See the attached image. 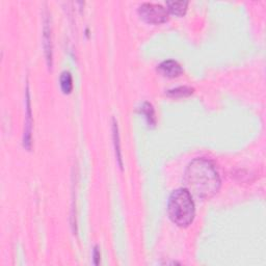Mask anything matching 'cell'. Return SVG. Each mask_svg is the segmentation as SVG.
<instances>
[{
    "instance_id": "cell-4",
    "label": "cell",
    "mask_w": 266,
    "mask_h": 266,
    "mask_svg": "<svg viewBox=\"0 0 266 266\" xmlns=\"http://www.w3.org/2000/svg\"><path fill=\"white\" fill-rule=\"evenodd\" d=\"M32 132H33V113H32V101L29 85H26V114H25V128L23 136V145L27 150L32 149Z\"/></svg>"
},
{
    "instance_id": "cell-11",
    "label": "cell",
    "mask_w": 266,
    "mask_h": 266,
    "mask_svg": "<svg viewBox=\"0 0 266 266\" xmlns=\"http://www.w3.org/2000/svg\"><path fill=\"white\" fill-rule=\"evenodd\" d=\"M60 82H61L62 91L65 94H70L71 91H72V88H73V80H72L71 73L69 71H64L61 74Z\"/></svg>"
},
{
    "instance_id": "cell-6",
    "label": "cell",
    "mask_w": 266,
    "mask_h": 266,
    "mask_svg": "<svg viewBox=\"0 0 266 266\" xmlns=\"http://www.w3.org/2000/svg\"><path fill=\"white\" fill-rule=\"evenodd\" d=\"M157 71L161 74L162 76L169 77V78L178 77L183 73V69L181 65L174 60L164 61L158 66Z\"/></svg>"
},
{
    "instance_id": "cell-5",
    "label": "cell",
    "mask_w": 266,
    "mask_h": 266,
    "mask_svg": "<svg viewBox=\"0 0 266 266\" xmlns=\"http://www.w3.org/2000/svg\"><path fill=\"white\" fill-rule=\"evenodd\" d=\"M43 45H44V50H45V56H46V62H47L48 68L51 69L53 54H52V42H51V28H50L49 19L47 16L45 17V19H44Z\"/></svg>"
},
{
    "instance_id": "cell-12",
    "label": "cell",
    "mask_w": 266,
    "mask_h": 266,
    "mask_svg": "<svg viewBox=\"0 0 266 266\" xmlns=\"http://www.w3.org/2000/svg\"><path fill=\"white\" fill-rule=\"evenodd\" d=\"M93 257H94V263H95V265H98L100 263V259H101V254H100V250H99V247L98 246H95V248H94Z\"/></svg>"
},
{
    "instance_id": "cell-8",
    "label": "cell",
    "mask_w": 266,
    "mask_h": 266,
    "mask_svg": "<svg viewBox=\"0 0 266 266\" xmlns=\"http://www.w3.org/2000/svg\"><path fill=\"white\" fill-rule=\"evenodd\" d=\"M167 6L170 12L175 15H178V16H182V15L186 13L188 2H185V0H177V2H175V0H169V2H167Z\"/></svg>"
},
{
    "instance_id": "cell-9",
    "label": "cell",
    "mask_w": 266,
    "mask_h": 266,
    "mask_svg": "<svg viewBox=\"0 0 266 266\" xmlns=\"http://www.w3.org/2000/svg\"><path fill=\"white\" fill-rule=\"evenodd\" d=\"M142 112L145 115L147 123L149 126L154 127L156 125V115L153 105L149 102H145L142 106Z\"/></svg>"
},
{
    "instance_id": "cell-2",
    "label": "cell",
    "mask_w": 266,
    "mask_h": 266,
    "mask_svg": "<svg viewBox=\"0 0 266 266\" xmlns=\"http://www.w3.org/2000/svg\"><path fill=\"white\" fill-rule=\"evenodd\" d=\"M170 218L179 227H187L195 217V203L191 194L186 188L174 190L168 203Z\"/></svg>"
},
{
    "instance_id": "cell-1",
    "label": "cell",
    "mask_w": 266,
    "mask_h": 266,
    "mask_svg": "<svg viewBox=\"0 0 266 266\" xmlns=\"http://www.w3.org/2000/svg\"><path fill=\"white\" fill-rule=\"evenodd\" d=\"M186 189L200 199L212 198L220 187V178L215 165L209 159L196 158L184 174Z\"/></svg>"
},
{
    "instance_id": "cell-7",
    "label": "cell",
    "mask_w": 266,
    "mask_h": 266,
    "mask_svg": "<svg viewBox=\"0 0 266 266\" xmlns=\"http://www.w3.org/2000/svg\"><path fill=\"white\" fill-rule=\"evenodd\" d=\"M112 138H113V144H114V150H115V156L119 162V166L121 169H123V159H122V152H121V144H120V135H119V127H117L116 120L112 119Z\"/></svg>"
},
{
    "instance_id": "cell-10",
    "label": "cell",
    "mask_w": 266,
    "mask_h": 266,
    "mask_svg": "<svg viewBox=\"0 0 266 266\" xmlns=\"http://www.w3.org/2000/svg\"><path fill=\"white\" fill-rule=\"evenodd\" d=\"M195 90L194 87L190 86H178L172 88L167 92V95L170 97H175V98H182V97H188L191 94H194Z\"/></svg>"
},
{
    "instance_id": "cell-3",
    "label": "cell",
    "mask_w": 266,
    "mask_h": 266,
    "mask_svg": "<svg viewBox=\"0 0 266 266\" xmlns=\"http://www.w3.org/2000/svg\"><path fill=\"white\" fill-rule=\"evenodd\" d=\"M140 16L148 23L159 24L169 19V10L161 5L144 3L139 7Z\"/></svg>"
}]
</instances>
